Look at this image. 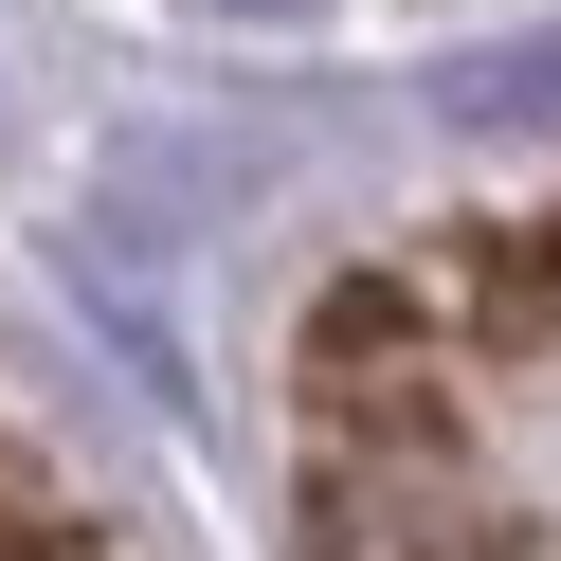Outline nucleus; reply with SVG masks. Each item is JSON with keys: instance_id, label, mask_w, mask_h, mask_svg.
<instances>
[{"instance_id": "obj_1", "label": "nucleus", "mask_w": 561, "mask_h": 561, "mask_svg": "<svg viewBox=\"0 0 561 561\" xmlns=\"http://www.w3.org/2000/svg\"><path fill=\"white\" fill-rule=\"evenodd\" d=\"M308 561H525V525L489 489H453V453H327Z\"/></svg>"}, {"instance_id": "obj_2", "label": "nucleus", "mask_w": 561, "mask_h": 561, "mask_svg": "<svg viewBox=\"0 0 561 561\" xmlns=\"http://www.w3.org/2000/svg\"><path fill=\"white\" fill-rule=\"evenodd\" d=\"M453 290H471L489 327H561V218H489V236H453Z\"/></svg>"}, {"instance_id": "obj_3", "label": "nucleus", "mask_w": 561, "mask_h": 561, "mask_svg": "<svg viewBox=\"0 0 561 561\" xmlns=\"http://www.w3.org/2000/svg\"><path fill=\"white\" fill-rule=\"evenodd\" d=\"M199 19H308V0H199Z\"/></svg>"}]
</instances>
